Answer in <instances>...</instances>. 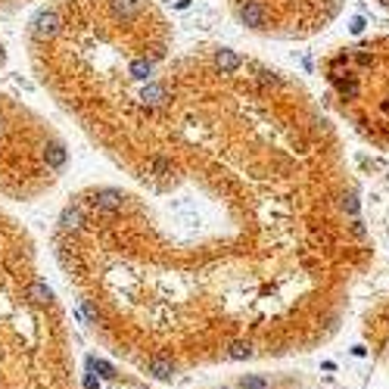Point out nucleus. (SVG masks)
<instances>
[{"label":"nucleus","instance_id":"nucleus-6","mask_svg":"<svg viewBox=\"0 0 389 389\" xmlns=\"http://www.w3.org/2000/svg\"><path fill=\"white\" fill-rule=\"evenodd\" d=\"M28 299L34 305H47V302L53 299V293H50V287H47L44 280H31V284H28Z\"/></svg>","mask_w":389,"mask_h":389},{"label":"nucleus","instance_id":"nucleus-8","mask_svg":"<svg viewBox=\"0 0 389 389\" xmlns=\"http://www.w3.org/2000/svg\"><path fill=\"white\" fill-rule=\"evenodd\" d=\"M228 358H233V361L252 358V343H249V339H237V343H231L228 346Z\"/></svg>","mask_w":389,"mask_h":389},{"label":"nucleus","instance_id":"nucleus-7","mask_svg":"<svg viewBox=\"0 0 389 389\" xmlns=\"http://www.w3.org/2000/svg\"><path fill=\"white\" fill-rule=\"evenodd\" d=\"M147 371L156 377V380H168V377L174 374V364L165 361V358H150V361H147Z\"/></svg>","mask_w":389,"mask_h":389},{"label":"nucleus","instance_id":"nucleus-3","mask_svg":"<svg viewBox=\"0 0 389 389\" xmlns=\"http://www.w3.org/2000/svg\"><path fill=\"white\" fill-rule=\"evenodd\" d=\"M56 31H60V16H56L53 9H41L31 22V34L38 41H47V38H53Z\"/></svg>","mask_w":389,"mask_h":389},{"label":"nucleus","instance_id":"nucleus-15","mask_svg":"<svg viewBox=\"0 0 389 389\" xmlns=\"http://www.w3.org/2000/svg\"><path fill=\"white\" fill-rule=\"evenodd\" d=\"M97 386H100V380H97L93 374H87V377H84V389H97Z\"/></svg>","mask_w":389,"mask_h":389},{"label":"nucleus","instance_id":"nucleus-1","mask_svg":"<svg viewBox=\"0 0 389 389\" xmlns=\"http://www.w3.org/2000/svg\"><path fill=\"white\" fill-rule=\"evenodd\" d=\"M389 25V0H374ZM330 100L377 150H389V28L336 47L324 60Z\"/></svg>","mask_w":389,"mask_h":389},{"label":"nucleus","instance_id":"nucleus-5","mask_svg":"<svg viewBox=\"0 0 389 389\" xmlns=\"http://www.w3.org/2000/svg\"><path fill=\"white\" fill-rule=\"evenodd\" d=\"M93 203H97L100 209L115 212V209H122V193L119 190H97L93 193Z\"/></svg>","mask_w":389,"mask_h":389},{"label":"nucleus","instance_id":"nucleus-4","mask_svg":"<svg viewBox=\"0 0 389 389\" xmlns=\"http://www.w3.org/2000/svg\"><path fill=\"white\" fill-rule=\"evenodd\" d=\"M243 66H246V60L237 50H228V47H218L215 50V69H221V72H237Z\"/></svg>","mask_w":389,"mask_h":389},{"label":"nucleus","instance_id":"nucleus-14","mask_svg":"<svg viewBox=\"0 0 389 389\" xmlns=\"http://www.w3.org/2000/svg\"><path fill=\"white\" fill-rule=\"evenodd\" d=\"M243 389H268V383L262 380V377H243Z\"/></svg>","mask_w":389,"mask_h":389},{"label":"nucleus","instance_id":"nucleus-10","mask_svg":"<svg viewBox=\"0 0 389 389\" xmlns=\"http://www.w3.org/2000/svg\"><path fill=\"white\" fill-rule=\"evenodd\" d=\"M44 159H47L50 168H63V165H66V150H63L60 144H50V147H47V153H44Z\"/></svg>","mask_w":389,"mask_h":389},{"label":"nucleus","instance_id":"nucleus-2","mask_svg":"<svg viewBox=\"0 0 389 389\" xmlns=\"http://www.w3.org/2000/svg\"><path fill=\"white\" fill-rule=\"evenodd\" d=\"M343 0H237V19L249 31L309 38L339 16Z\"/></svg>","mask_w":389,"mask_h":389},{"label":"nucleus","instance_id":"nucleus-12","mask_svg":"<svg viewBox=\"0 0 389 389\" xmlns=\"http://www.w3.org/2000/svg\"><path fill=\"white\" fill-rule=\"evenodd\" d=\"M144 103H150V106H162V103H165V87H159V84L144 87Z\"/></svg>","mask_w":389,"mask_h":389},{"label":"nucleus","instance_id":"nucleus-11","mask_svg":"<svg viewBox=\"0 0 389 389\" xmlns=\"http://www.w3.org/2000/svg\"><path fill=\"white\" fill-rule=\"evenodd\" d=\"M60 225H63L66 231H75V228L81 225V209H78V206H69V209L63 212V218H60Z\"/></svg>","mask_w":389,"mask_h":389},{"label":"nucleus","instance_id":"nucleus-13","mask_svg":"<svg viewBox=\"0 0 389 389\" xmlns=\"http://www.w3.org/2000/svg\"><path fill=\"white\" fill-rule=\"evenodd\" d=\"M87 368L90 371H100V377H106V380H109V377H115V371H112V364L109 361H103V358H87Z\"/></svg>","mask_w":389,"mask_h":389},{"label":"nucleus","instance_id":"nucleus-9","mask_svg":"<svg viewBox=\"0 0 389 389\" xmlns=\"http://www.w3.org/2000/svg\"><path fill=\"white\" fill-rule=\"evenodd\" d=\"M112 9H115V16L131 19L140 13V0H112Z\"/></svg>","mask_w":389,"mask_h":389}]
</instances>
